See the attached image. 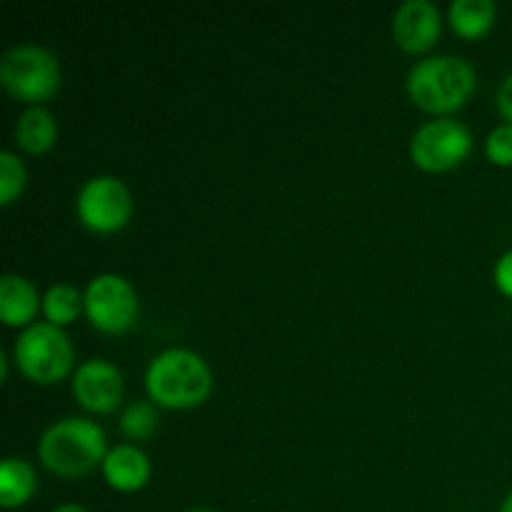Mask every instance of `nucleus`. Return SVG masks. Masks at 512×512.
Returning a JSON list of instances; mask_svg holds the SVG:
<instances>
[{"label":"nucleus","instance_id":"f257e3e1","mask_svg":"<svg viewBox=\"0 0 512 512\" xmlns=\"http://www.w3.org/2000/svg\"><path fill=\"white\" fill-rule=\"evenodd\" d=\"M145 390L163 408H195L213 390V373L198 353L185 348L163 350L145 370Z\"/></svg>","mask_w":512,"mask_h":512},{"label":"nucleus","instance_id":"f03ea898","mask_svg":"<svg viewBox=\"0 0 512 512\" xmlns=\"http://www.w3.org/2000/svg\"><path fill=\"white\" fill-rule=\"evenodd\" d=\"M108 455L105 433L85 418H65L50 425L38 440V458L60 478H80L103 465Z\"/></svg>","mask_w":512,"mask_h":512},{"label":"nucleus","instance_id":"7ed1b4c3","mask_svg":"<svg viewBox=\"0 0 512 512\" xmlns=\"http://www.w3.org/2000/svg\"><path fill=\"white\" fill-rule=\"evenodd\" d=\"M405 88L428 113H453L473 95L475 70L458 55H433L413 65Z\"/></svg>","mask_w":512,"mask_h":512},{"label":"nucleus","instance_id":"20e7f679","mask_svg":"<svg viewBox=\"0 0 512 512\" xmlns=\"http://www.w3.org/2000/svg\"><path fill=\"white\" fill-rule=\"evenodd\" d=\"M0 83L13 98L38 105L58 93L60 63L43 45H13L0 58Z\"/></svg>","mask_w":512,"mask_h":512},{"label":"nucleus","instance_id":"39448f33","mask_svg":"<svg viewBox=\"0 0 512 512\" xmlns=\"http://www.w3.org/2000/svg\"><path fill=\"white\" fill-rule=\"evenodd\" d=\"M15 363L33 383L53 385L73 368V343L53 323H33L15 340Z\"/></svg>","mask_w":512,"mask_h":512},{"label":"nucleus","instance_id":"423d86ee","mask_svg":"<svg viewBox=\"0 0 512 512\" xmlns=\"http://www.w3.org/2000/svg\"><path fill=\"white\" fill-rule=\"evenodd\" d=\"M85 315L103 333H125L138 318V295L135 288L115 273L93 278L85 288Z\"/></svg>","mask_w":512,"mask_h":512},{"label":"nucleus","instance_id":"0eeeda50","mask_svg":"<svg viewBox=\"0 0 512 512\" xmlns=\"http://www.w3.org/2000/svg\"><path fill=\"white\" fill-rule=\"evenodd\" d=\"M473 148V135L468 125L455 118L430 120L420 125L418 133L410 140L413 163L423 170H450L463 163L465 155Z\"/></svg>","mask_w":512,"mask_h":512},{"label":"nucleus","instance_id":"6e6552de","mask_svg":"<svg viewBox=\"0 0 512 512\" xmlns=\"http://www.w3.org/2000/svg\"><path fill=\"white\" fill-rule=\"evenodd\" d=\"M133 198L123 180L113 175L90 178L78 193V218L95 233H113L130 220Z\"/></svg>","mask_w":512,"mask_h":512},{"label":"nucleus","instance_id":"1a4fd4ad","mask_svg":"<svg viewBox=\"0 0 512 512\" xmlns=\"http://www.w3.org/2000/svg\"><path fill=\"white\" fill-rule=\"evenodd\" d=\"M123 375L110 360H85L73 375L75 400L90 413H113L123 400Z\"/></svg>","mask_w":512,"mask_h":512},{"label":"nucleus","instance_id":"9d476101","mask_svg":"<svg viewBox=\"0 0 512 512\" xmlns=\"http://www.w3.org/2000/svg\"><path fill=\"white\" fill-rule=\"evenodd\" d=\"M393 35L408 53L428 50L440 35V10L430 0H408L393 18Z\"/></svg>","mask_w":512,"mask_h":512},{"label":"nucleus","instance_id":"9b49d317","mask_svg":"<svg viewBox=\"0 0 512 512\" xmlns=\"http://www.w3.org/2000/svg\"><path fill=\"white\" fill-rule=\"evenodd\" d=\"M103 478L120 493H135L150 480V460L138 445L123 443L108 450L103 460Z\"/></svg>","mask_w":512,"mask_h":512},{"label":"nucleus","instance_id":"f8f14e48","mask_svg":"<svg viewBox=\"0 0 512 512\" xmlns=\"http://www.w3.org/2000/svg\"><path fill=\"white\" fill-rule=\"evenodd\" d=\"M40 308V295L23 275L0 278V320L5 325H28Z\"/></svg>","mask_w":512,"mask_h":512},{"label":"nucleus","instance_id":"ddd939ff","mask_svg":"<svg viewBox=\"0 0 512 512\" xmlns=\"http://www.w3.org/2000/svg\"><path fill=\"white\" fill-rule=\"evenodd\" d=\"M55 138H58V123H55L53 113L43 105H30L20 113L18 123H15V143L25 150V153H45L53 148Z\"/></svg>","mask_w":512,"mask_h":512},{"label":"nucleus","instance_id":"4468645a","mask_svg":"<svg viewBox=\"0 0 512 512\" xmlns=\"http://www.w3.org/2000/svg\"><path fill=\"white\" fill-rule=\"evenodd\" d=\"M35 493L33 465L20 458H8L0 465V505L3 508H20Z\"/></svg>","mask_w":512,"mask_h":512},{"label":"nucleus","instance_id":"2eb2a0df","mask_svg":"<svg viewBox=\"0 0 512 512\" xmlns=\"http://www.w3.org/2000/svg\"><path fill=\"white\" fill-rule=\"evenodd\" d=\"M448 15L455 33L463 38H480L493 28L495 3L493 0H453Z\"/></svg>","mask_w":512,"mask_h":512},{"label":"nucleus","instance_id":"dca6fc26","mask_svg":"<svg viewBox=\"0 0 512 512\" xmlns=\"http://www.w3.org/2000/svg\"><path fill=\"white\" fill-rule=\"evenodd\" d=\"M80 310H85V295H80V290L75 285L55 283L43 295L45 318H48V323L58 325V328L73 323L80 315Z\"/></svg>","mask_w":512,"mask_h":512},{"label":"nucleus","instance_id":"f3484780","mask_svg":"<svg viewBox=\"0 0 512 512\" xmlns=\"http://www.w3.org/2000/svg\"><path fill=\"white\" fill-rule=\"evenodd\" d=\"M158 428V413L148 400H135L120 413V433L130 440H145Z\"/></svg>","mask_w":512,"mask_h":512},{"label":"nucleus","instance_id":"a211bd4d","mask_svg":"<svg viewBox=\"0 0 512 512\" xmlns=\"http://www.w3.org/2000/svg\"><path fill=\"white\" fill-rule=\"evenodd\" d=\"M25 180H28V173H25V165L20 163L18 155L3 150L0 153V203H13L23 193Z\"/></svg>","mask_w":512,"mask_h":512},{"label":"nucleus","instance_id":"6ab92c4d","mask_svg":"<svg viewBox=\"0 0 512 512\" xmlns=\"http://www.w3.org/2000/svg\"><path fill=\"white\" fill-rule=\"evenodd\" d=\"M485 153L495 165H512V125H498L485 140Z\"/></svg>","mask_w":512,"mask_h":512},{"label":"nucleus","instance_id":"aec40b11","mask_svg":"<svg viewBox=\"0 0 512 512\" xmlns=\"http://www.w3.org/2000/svg\"><path fill=\"white\" fill-rule=\"evenodd\" d=\"M495 283L508 298H512V250L500 255V260L495 263Z\"/></svg>","mask_w":512,"mask_h":512},{"label":"nucleus","instance_id":"412c9836","mask_svg":"<svg viewBox=\"0 0 512 512\" xmlns=\"http://www.w3.org/2000/svg\"><path fill=\"white\" fill-rule=\"evenodd\" d=\"M498 108L505 115V120L512 125V73L500 83L498 88Z\"/></svg>","mask_w":512,"mask_h":512},{"label":"nucleus","instance_id":"4be33fe9","mask_svg":"<svg viewBox=\"0 0 512 512\" xmlns=\"http://www.w3.org/2000/svg\"><path fill=\"white\" fill-rule=\"evenodd\" d=\"M50 512H88L83 508V505H75V503H65V505H58V508H53Z\"/></svg>","mask_w":512,"mask_h":512},{"label":"nucleus","instance_id":"5701e85b","mask_svg":"<svg viewBox=\"0 0 512 512\" xmlns=\"http://www.w3.org/2000/svg\"><path fill=\"white\" fill-rule=\"evenodd\" d=\"M500 512H512V493L503 500V505H500Z\"/></svg>","mask_w":512,"mask_h":512},{"label":"nucleus","instance_id":"b1692460","mask_svg":"<svg viewBox=\"0 0 512 512\" xmlns=\"http://www.w3.org/2000/svg\"><path fill=\"white\" fill-rule=\"evenodd\" d=\"M190 512H213V510H190Z\"/></svg>","mask_w":512,"mask_h":512}]
</instances>
